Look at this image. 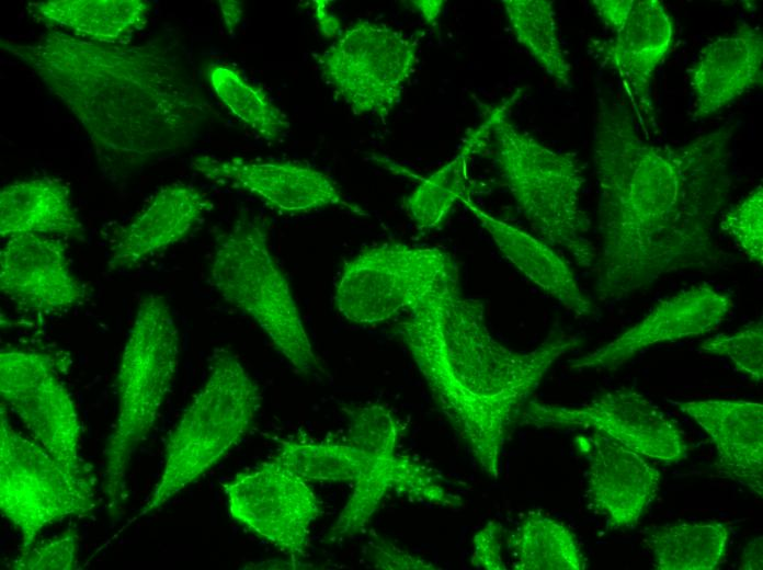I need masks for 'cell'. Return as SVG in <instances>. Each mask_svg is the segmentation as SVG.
Listing matches in <instances>:
<instances>
[{
  "instance_id": "obj_40",
  "label": "cell",
  "mask_w": 763,
  "mask_h": 570,
  "mask_svg": "<svg viewBox=\"0 0 763 570\" xmlns=\"http://www.w3.org/2000/svg\"><path fill=\"white\" fill-rule=\"evenodd\" d=\"M413 7L419 11V13L422 15L424 21L433 26L436 25L437 19L442 12V9L444 7L445 1L442 0H435V1H411Z\"/></svg>"
},
{
  "instance_id": "obj_5",
  "label": "cell",
  "mask_w": 763,
  "mask_h": 570,
  "mask_svg": "<svg viewBox=\"0 0 763 570\" xmlns=\"http://www.w3.org/2000/svg\"><path fill=\"white\" fill-rule=\"evenodd\" d=\"M179 332L167 300L150 294L139 301L119 358L117 414L104 449L103 493L117 515L128 498L132 458L156 424L174 381Z\"/></svg>"
},
{
  "instance_id": "obj_23",
  "label": "cell",
  "mask_w": 763,
  "mask_h": 570,
  "mask_svg": "<svg viewBox=\"0 0 763 570\" xmlns=\"http://www.w3.org/2000/svg\"><path fill=\"white\" fill-rule=\"evenodd\" d=\"M460 203L487 231L500 253L526 278L579 317L595 314L566 261L540 238L505 223L468 198Z\"/></svg>"
},
{
  "instance_id": "obj_30",
  "label": "cell",
  "mask_w": 763,
  "mask_h": 570,
  "mask_svg": "<svg viewBox=\"0 0 763 570\" xmlns=\"http://www.w3.org/2000/svg\"><path fill=\"white\" fill-rule=\"evenodd\" d=\"M514 569L582 570L585 559L574 535L562 523L528 512L513 542Z\"/></svg>"
},
{
  "instance_id": "obj_31",
  "label": "cell",
  "mask_w": 763,
  "mask_h": 570,
  "mask_svg": "<svg viewBox=\"0 0 763 570\" xmlns=\"http://www.w3.org/2000/svg\"><path fill=\"white\" fill-rule=\"evenodd\" d=\"M348 443L377 456L396 454L399 423L383 404L372 403L348 410Z\"/></svg>"
},
{
  "instance_id": "obj_28",
  "label": "cell",
  "mask_w": 763,
  "mask_h": 570,
  "mask_svg": "<svg viewBox=\"0 0 763 570\" xmlns=\"http://www.w3.org/2000/svg\"><path fill=\"white\" fill-rule=\"evenodd\" d=\"M503 9L516 41L559 86L571 84L568 62L558 36L550 0H503Z\"/></svg>"
},
{
  "instance_id": "obj_10",
  "label": "cell",
  "mask_w": 763,
  "mask_h": 570,
  "mask_svg": "<svg viewBox=\"0 0 763 570\" xmlns=\"http://www.w3.org/2000/svg\"><path fill=\"white\" fill-rule=\"evenodd\" d=\"M454 267L455 261L441 248L400 242L374 246L345 263L334 303L351 322H384L406 312Z\"/></svg>"
},
{
  "instance_id": "obj_13",
  "label": "cell",
  "mask_w": 763,
  "mask_h": 570,
  "mask_svg": "<svg viewBox=\"0 0 763 570\" xmlns=\"http://www.w3.org/2000/svg\"><path fill=\"white\" fill-rule=\"evenodd\" d=\"M522 423L536 428L592 430L644 457L673 463L686 447L677 424L641 394L630 389L607 391L581 407L528 401Z\"/></svg>"
},
{
  "instance_id": "obj_15",
  "label": "cell",
  "mask_w": 763,
  "mask_h": 570,
  "mask_svg": "<svg viewBox=\"0 0 763 570\" xmlns=\"http://www.w3.org/2000/svg\"><path fill=\"white\" fill-rule=\"evenodd\" d=\"M0 290L19 309L37 316L69 310L88 297L62 240L35 233L7 239L0 252Z\"/></svg>"
},
{
  "instance_id": "obj_29",
  "label": "cell",
  "mask_w": 763,
  "mask_h": 570,
  "mask_svg": "<svg viewBox=\"0 0 763 570\" xmlns=\"http://www.w3.org/2000/svg\"><path fill=\"white\" fill-rule=\"evenodd\" d=\"M207 78L223 104L261 138L276 142L286 136L291 127L287 116L263 89L247 81L235 67L212 64Z\"/></svg>"
},
{
  "instance_id": "obj_17",
  "label": "cell",
  "mask_w": 763,
  "mask_h": 570,
  "mask_svg": "<svg viewBox=\"0 0 763 570\" xmlns=\"http://www.w3.org/2000/svg\"><path fill=\"white\" fill-rule=\"evenodd\" d=\"M612 31L614 37L600 47L601 57L618 75L639 119L653 125L651 83L672 46V20L659 0H630Z\"/></svg>"
},
{
  "instance_id": "obj_2",
  "label": "cell",
  "mask_w": 763,
  "mask_h": 570,
  "mask_svg": "<svg viewBox=\"0 0 763 570\" xmlns=\"http://www.w3.org/2000/svg\"><path fill=\"white\" fill-rule=\"evenodd\" d=\"M1 47L76 117L114 180L186 146L212 113L171 35L107 44L53 29L33 43Z\"/></svg>"
},
{
  "instance_id": "obj_33",
  "label": "cell",
  "mask_w": 763,
  "mask_h": 570,
  "mask_svg": "<svg viewBox=\"0 0 763 570\" xmlns=\"http://www.w3.org/2000/svg\"><path fill=\"white\" fill-rule=\"evenodd\" d=\"M720 227L759 266L763 263V190L756 186L721 217Z\"/></svg>"
},
{
  "instance_id": "obj_34",
  "label": "cell",
  "mask_w": 763,
  "mask_h": 570,
  "mask_svg": "<svg viewBox=\"0 0 763 570\" xmlns=\"http://www.w3.org/2000/svg\"><path fill=\"white\" fill-rule=\"evenodd\" d=\"M78 566V536L73 529L21 550L11 562V568L16 570H73Z\"/></svg>"
},
{
  "instance_id": "obj_18",
  "label": "cell",
  "mask_w": 763,
  "mask_h": 570,
  "mask_svg": "<svg viewBox=\"0 0 763 570\" xmlns=\"http://www.w3.org/2000/svg\"><path fill=\"white\" fill-rule=\"evenodd\" d=\"M391 492L442 508L458 509L460 498L447 490L442 478L429 467L409 457L366 453L353 491L330 528L331 542L363 533L383 500Z\"/></svg>"
},
{
  "instance_id": "obj_3",
  "label": "cell",
  "mask_w": 763,
  "mask_h": 570,
  "mask_svg": "<svg viewBox=\"0 0 763 570\" xmlns=\"http://www.w3.org/2000/svg\"><path fill=\"white\" fill-rule=\"evenodd\" d=\"M397 334L431 396L477 466L500 475L503 444L546 373L579 343L560 330L531 351L494 339L481 301L465 296L457 266L414 303Z\"/></svg>"
},
{
  "instance_id": "obj_1",
  "label": "cell",
  "mask_w": 763,
  "mask_h": 570,
  "mask_svg": "<svg viewBox=\"0 0 763 570\" xmlns=\"http://www.w3.org/2000/svg\"><path fill=\"white\" fill-rule=\"evenodd\" d=\"M733 129L725 125L681 146H658L642 137L623 101L600 98L593 129L600 300L628 299L670 274L729 262L715 230L731 187Z\"/></svg>"
},
{
  "instance_id": "obj_37",
  "label": "cell",
  "mask_w": 763,
  "mask_h": 570,
  "mask_svg": "<svg viewBox=\"0 0 763 570\" xmlns=\"http://www.w3.org/2000/svg\"><path fill=\"white\" fill-rule=\"evenodd\" d=\"M316 18L324 37H339L341 24L338 18L327 10V1H316Z\"/></svg>"
},
{
  "instance_id": "obj_19",
  "label": "cell",
  "mask_w": 763,
  "mask_h": 570,
  "mask_svg": "<svg viewBox=\"0 0 763 570\" xmlns=\"http://www.w3.org/2000/svg\"><path fill=\"white\" fill-rule=\"evenodd\" d=\"M589 441L587 497L612 529L634 527L654 499L659 471L640 454L594 433Z\"/></svg>"
},
{
  "instance_id": "obj_32",
  "label": "cell",
  "mask_w": 763,
  "mask_h": 570,
  "mask_svg": "<svg viewBox=\"0 0 763 570\" xmlns=\"http://www.w3.org/2000/svg\"><path fill=\"white\" fill-rule=\"evenodd\" d=\"M706 354L726 356L755 383L763 377V322L755 320L737 332L717 334L701 344Z\"/></svg>"
},
{
  "instance_id": "obj_27",
  "label": "cell",
  "mask_w": 763,
  "mask_h": 570,
  "mask_svg": "<svg viewBox=\"0 0 763 570\" xmlns=\"http://www.w3.org/2000/svg\"><path fill=\"white\" fill-rule=\"evenodd\" d=\"M729 532L717 522L652 526L644 540L659 570H711L725 559Z\"/></svg>"
},
{
  "instance_id": "obj_39",
  "label": "cell",
  "mask_w": 763,
  "mask_h": 570,
  "mask_svg": "<svg viewBox=\"0 0 763 570\" xmlns=\"http://www.w3.org/2000/svg\"><path fill=\"white\" fill-rule=\"evenodd\" d=\"M739 568L750 570L763 568L762 536L754 538L745 546Z\"/></svg>"
},
{
  "instance_id": "obj_9",
  "label": "cell",
  "mask_w": 763,
  "mask_h": 570,
  "mask_svg": "<svg viewBox=\"0 0 763 570\" xmlns=\"http://www.w3.org/2000/svg\"><path fill=\"white\" fill-rule=\"evenodd\" d=\"M418 62V39L371 21L343 31L319 57L323 80L355 115L385 119Z\"/></svg>"
},
{
  "instance_id": "obj_22",
  "label": "cell",
  "mask_w": 763,
  "mask_h": 570,
  "mask_svg": "<svg viewBox=\"0 0 763 570\" xmlns=\"http://www.w3.org/2000/svg\"><path fill=\"white\" fill-rule=\"evenodd\" d=\"M716 445L725 476L758 495L763 493V406L745 400L677 402Z\"/></svg>"
},
{
  "instance_id": "obj_26",
  "label": "cell",
  "mask_w": 763,
  "mask_h": 570,
  "mask_svg": "<svg viewBox=\"0 0 763 570\" xmlns=\"http://www.w3.org/2000/svg\"><path fill=\"white\" fill-rule=\"evenodd\" d=\"M493 111L472 129L459 151L442 168L428 175L403 200L407 215L420 231L440 228L457 202L467 197L470 157L489 139Z\"/></svg>"
},
{
  "instance_id": "obj_16",
  "label": "cell",
  "mask_w": 763,
  "mask_h": 570,
  "mask_svg": "<svg viewBox=\"0 0 763 570\" xmlns=\"http://www.w3.org/2000/svg\"><path fill=\"white\" fill-rule=\"evenodd\" d=\"M733 307L731 295L709 284L694 285L660 300L639 322L604 346L570 362L572 369H616L640 351L663 342L704 335Z\"/></svg>"
},
{
  "instance_id": "obj_6",
  "label": "cell",
  "mask_w": 763,
  "mask_h": 570,
  "mask_svg": "<svg viewBox=\"0 0 763 570\" xmlns=\"http://www.w3.org/2000/svg\"><path fill=\"white\" fill-rule=\"evenodd\" d=\"M262 401L258 384L227 350L214 353L208 376L169 435L161 476L123 529L156 512L212 468L249 430Z\"/></svg>"
},
{
  "instance_id": "obj_24",
  "label": "cell",
  "mask_w": 763,
  "mask_h": 570,
  "mask_svg": "<svg viewBox=\"0 0 763 570\" xmlns=\"http://www.w3.org/2000/svg\"><path fill=\"white\" fill-rule=\"evenodd\" d=\"M27 233L84 241L83 225L62 181L36 178L11 183L0 191L1 238Z\"/></svg>"
},
{
  "instance_id": "obj_38",
  "label": "cell",
  "mask_w": 763,
  "mask_h": 570,
  "mask_svg": "<svg viewBox=\"0 0 763 570\" xmlns=\"http://www.w3.org/2000/svg\"><path fill=\"white\" fill-rule=\"evenodd\" d=\"M219 8L227 32L232 35L243 16V2L220 0Z\"/></svg>"
},
{
  "instance_id": "obj_7",
  "label": "cell",
  "mask_w": 763,
  "mask_h": 570,
  "mask_svg": "<svg viewBox=\"0 0 763 570\" xmlns=\"http://www.w3.org/2000/svg\"><path fill=\"white\" fill-rule=\"evenodd\" d=\"M209 280L227 303L259 324L296 372L309 375L319 369L292 288L272 255L261 218L242 214L218 237Z\"/></svg>"
},
{
  "instance_id": "obj_14",
  "label": "cell",
  "mask_w": 763,
  "mask_h": 570,
  "mask_svg": "<svg viewBox=\"0 0 763 570\" xmlns=\"http://www.w3.org/2000/svg\"><path fill=\"white\" fill-rule=\"evenodd\" d=\"M192 167L205 179L244 191L281 212L295 214L339 206L365 215L327 174L306 163L202 155L193 159Z\"/></svg>"
},
{
  "instance_id": "obj_20",
  "label": "cell",
  "mask_w": 763,
  "mask_h": 570,
  "mask_svg": "<svg viewBox=\"0 0 763 570\" xmlns=\"http://www.w3.org/2000/svg\"><path fill=\"white\" fill-rule=\"evenodd\" d=\"M762 64L763 36L759 27L742 24L732 34L707 44L688 70L693 119L710 116L761 84Z\"/></svg>"
},
{
  "instance_id": "obj_35",
  "label": "cell",
  "mask_w": 763,
  "mask_h": 570,
  "mask_svg": "<svg viewBox=\"0 0 763 570\" xmlns=\"http://www.w3.org/2000/svg\"><path fill=\"white\" fill-rule=\"evenodd\" d=\"M367 550L373 566L378 569H437L433 563L378 537L368 543Z\"/></svg>"
},
{
  "instance_id": "obj_25",
  "label": "cell",
  "mask_w": 763,
  "mask_h": 570,
  "mask_svg": "<svg viewBox=\"0 0 763 570\" xmlns=\"http://www.w3.org/2000/svg\"><path fill=\"white\" fill-rule=\"evenodd\" d=\"M31 12L49 25L100 43L128 44L147 23L150 3L145 0H48L29 4Z\"/></svg>"
},
{
  "instance_id": "obj_21",
  "label": "cell",
  "mask_w": 763,
  "mask_h": 570,
  "mask_svg": "<svg viewBox=\"0 0 763 570\" xmlns=\"http://www.w3.org/2000/svg\"><path fill=\"white\" fill-rule=\"evenodd\" d=\"M212 207L207 196L191 184L160 187L147 206L115 233L110 269H132L179 242Z\"/></svg>"
},
{
  "instance_id": "obj_36",
  "label": "cell",
  "mask_w": 763,
  "mask_h": 570,
  "mask_svg": "<svg viewBox=\"0 0 763 570\" xmlns=\"http://www.w3.org/2000/svg\"><path fill=\"white\" fill-rule=\"evenodd\" d=\"M501 526L496 521L487 523L474 536L471 566L476 569L503 570L501 552Z\"/></svg>"
},
{
  "instance_id": "obj_8",
  "label": "cell",
  "mask_w": 763,
  "mask_h": 570,
  "mask_svg": "<svg viewBox=\"0 0 763 570\" xmlns=\"http://www.w3.org/2000/svg\"><path fill=\"white\" fill-rule=\"evenodd\" d=\"M0 422V508L26 550L46 527L93 512L94 480L71 474L44 446L18 433L3 403Z\"/></svg>"
},
{
  "instance_id": "obj_11",
  "label": "cell",
  "mask_w": 763,
  "mask_h": 570,
  "mask_svg": "<svg viewBox=\"0 0 763 570\" xmlns=\"http://www.w3.org/2000/svg\"><path fill=\"white\" fill-rule=\"evenodd\" d=\"M0 395L44 446L71 474L94 480L80 456V421L55 360L48 353L7 347L0 354Z\"/></svg>"
},
{
  "instance_id": "obj_12",
  "label": "cell",
  "mask_w": 763,
  "mask_h": 570,
  "mask_svg": "<svg viewBox=\"0 0 763 570\" xmlns=\"http://www.w3.org/2000/svg\"><path fill=\"white\" fill-rule=\"evenodd\" d=\"M231 517L288 555L304 557L310 526L320 514L308 481L275 458L224 485Z\"/></svg>"
},
{
  "instance_id": "obj_4",
  "label": "cell",
  "mask_w": 763,
  "mask_h": 570,
  "mask_svg": "<svg viewBox=\"0 0 763 570\" xmlns=\"http://www.w3.org/2000/svg\"><path fill=\"white\" fill-rule=\"evenodd\" d=\"M512 101L492 110L489 138L499 174L539 238L591 267L596 249L581 205L583 166L576 155L553 150L515 126L508 117Z\"/></svg>"
}]
</instances>
